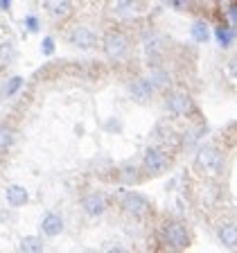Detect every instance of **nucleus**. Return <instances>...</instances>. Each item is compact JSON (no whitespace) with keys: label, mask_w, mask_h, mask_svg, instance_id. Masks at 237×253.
<instances>
[{"label":"nucleus","mask_w":237,"mask_h":253,"mask_svg":"<svg viewBox=\"0 0 237 253\" xmlns=\"http://www.w3.org/2000/svg\"><path fill=\"white\" fill-rule=\"evenodd\" d=\"M129 47H131V41L122 30H109L102 39L104 57L111 59V61H122L129 54Z\"/></svg>","instance_id":"3"},{"label":"nucleus","mask_w":237,"mask_h":253,"mask_svg":"<svg viewBox=\"0 0 237 253\" xmlns=\"http://www.w3.org/2000/svg\"><path fill=\"white\" fill-rule=\"evenodd\" d=\"M113 11H116L118 18H126V16L136 14V5H133V2H129V0H122V2L113 5Z\"/></svg>","instance_id":"21"},{"label":"nucleus","mask_w":237,"mask_h":253,"mask_svg":"<svg viewBox=\"0 0 237 253\" xmlns=\"http://www.w3.org/2000/svg\"><path fill=\"white\" fill-rule=\"evenodd\" d=\"M9 7H11V2H9V0H0V9L9 11Z\"/></svg>","instance_id":"30"},{"label":"nucleus","mask_w":237,"mask_h":253,"mask_svg":"<svg viewBox=\"0 0 237 253\" xmlns=\"http://www.w3.org/2000/svg\"><path fill=\"white\" fill-rule=\"evenodd\" d=\"M154 93H156V88L152 86V82H149L147 77H138L129 84V97H131L133 102H138V104L149 102L154 97Z\"/></svg>","instance_id":"7"},{"label":"nucleus","mask_w":237,"mask_h":253,"mask_svg":"<svg viewBox=\"0 0 237 253\" xmlns=\"http://www.w3.org/2000/svg\"><path fill=\"white\" fill-rule=\"evenodd\" d=\"M224 163H226V156L217 145H210L205 142L197 149L195 154V168L197 172H201L203 176H217V174L224 169Z\"/></svg>","instance_id":"1"},{"label":"nucleus","mask_w":237,"mask_h":253,"mask_svg":"<svg viewBox=\"0 0 237 253\" xmlns=\"http://www.w3.org/2000/svg\"><path fill=\"white\" fill-rule=\"evenodd\" d=\"M11 57H14V45L11 43H0V68L11 63Z\"/></svg>","instance_id":"23"},{"label":"nucleus","mask_w":237,"mask_h":253,"mask_svg":"<svg viewBox=\"0 0 237 253\" xmlns=\"http://www.w3.org/2000/svg\"><path fill=\"white\" fill-rule=\"evenodd\" d=\"M226 18L233 23V25H237V2H233V5L226 7Z\"/></svg>","instance_id":"27"},{"label":"nucleus","mask_w":237,"mask_h":253,"mask_svg":"<svg viewBox=\"0 0 237 253\" xmlns=\"http://www.w3.org/2000/svg\"><path fill=\"white\" fill-rule=\"evenodd\" d=\"M106 253H131V251H129V249H124V247H111Z\"/></svg>","instance_id":"29"},{"label":"nucleus","mask_w":237,"mask_h":253,"mask_svg":"<svg viewBox=\"0 0 237 253\" xmlns=\"http://www.w3.org/2000/svg\"><path fill=\"white\" fill-rule=\"evenodd\" d=\"M120 206H122V211L129 217H133V219H142V217H147L149 211H152L149 199L145 195H140V192H124Z\"/></svg>","instance_id":"6"},{"label":"nucleus","mask_w":237,"mask_h":253,"mask_svg":"<svg viewBox=\"0 0 237 253\" xmlns=\"http://www.w3.org/2000/svg\"><path fill=\"white\" fill-rule=\"evenodd\" d=\"M81 208H84V212L88 217H100L106 211V197L102 192H90V195L84 197Z\"/></svg>","instance_id":"9"},{"label":"nucleus","mask_w":237,"mask_h":253,"mask_svg":"<svg viewBox=\"0 0 237 253\" xmlns=\"http://www.w3.org/2000/svg\"><path fill=\"white\" fill-rule=\"evenodd\" d=\"M11 145H14V129L0 125V154H7Z\"/></svg>","instance_id":"18"},{"label":"nucleus","mask_w":237,"mask_h":253,"mask_svg":"<svg viewBox=\"0 0 237 253\" xmlns=\"http://www.w3.org/2000/svg\"><path fill=\"white\" fill-rule=\"evenodd\" d=\"M18 251L21 253H41L43 251V240L37 235H25L18 242Z\"/></svg>","instance_id":"15"},{"label":"nucleus","mask_w":237,"mask_h":253,"mask_svg":"<svg viewBox=\"0 0 237 253\" xmlns=\"http://www.w3.org/2000/svg\"><path fill=\"white\" fill-rule=\"evenodd\" d=\"M5 199H7V204H9L11 208H21V206H25L27 201H30V192H27L23 185L11 183L9 188L5 190Z\"/></svg>","instance_id":"11"},{"label":"nucleus","mask_w":237,"mask_h":253,"mask_svg":"<svg viewBox=\"0 0 237 253\" xmlns=\"http://www.w3.org/2000/svg\"><path fill=\"white\" fill-rule=\"evenodd\" d=\"M120 179H122V183H126V185H133V183H138V181L142 179V174L138 172L133 165H124V168L120 169Z\"/></svg>","instance_id":"19"},{"label":"nucleus","mask_w":237,"mask_h":253,"mask_svg":"<svg viewBox=\"0 0 237 253\" xmlns=\"http://www.w3.org/2000/svg\"><path fill=\"white\" fill-rule=\"evenodd\" d=\"M41 231L45 237H57L63 231V217L59 212H45L41 221Z\"/></svg>","instance_id":"10"},{"label":"nucleus","mask_w":237,"mask_h":253,"mask_svg":"<svg viewBox=\"0 0 237 253\" xmlns=\"http://www.w3.org/2000/svg\"><path fill=\"white\" fill-rule=\"evenodd\" d=\"M45 9L54 21H66V18L73 14V2H66V0H50L45 5Z\"/></svg>","instance_id":"13"},{"label":"nucleus","mask_w":237,"mask_h":253,"mask_svg":"<svg viewBox=\"0 0 237 253\" xmlns=\"http://www.w3.org/2000/svg\"><path fill=\"white\" fill-rule=\"evenodd\" d=\"M54 50H57V45H54V39H52V37H45V39H43V41H41V52H43V57H52Z\"/></svg>","instance_id":"25"},{"label":"nucleus","mask_w":237,"mask_h":253,"mask_svg":"<svg viewBox=\"0 0 237 253\" xmlns=\"http://www.w3.org/2000/svg\"><path fill=\"white\" fill-rule=\"evenodd\" d=\"M142 43H145V50H147L149 57H158V54H163V50H165V37L158 34V32H147L145 39H142Z\"/></svg>","instance_id":"12"},{"label":"nucleus","mask_w":237,"mask_h":253,"mask_svg":"<svg viewBox=\"0 0 237 253\" xmlns=\"http://www.w3.org/2000/svg\"><path fill=\"white\" fill-rule=\"evenodd\" d=\"M25 27H27V32H39L41 23H39L37 16H25Z\"/></svg>","instance_id":"26"},{"label":"nucleus","mask_w":237,"mask_h":253,"mask_svg":"<svg viewBox=\"0 0 237 253\" xmlns=\"http://www.w3.org/2000/svg\"><path fill=\"white\" fill-rule=\"evenodd\" d=\"M160 240H163L165 244H169V247L183 251L190 244V231L181 221H165L163 228H160Z\"/></svg>","instance_id":"5"},{"label":"nucleus","mask_w":237,"mask_h":253,"mask_svg":"<svg viewBox=\"0 0 237 253\" xmlns=\"http://www.w3.org/2000/svg\"><path fill=\"white\" fill-rule=\"evenodd\" d=\"M21 88H23V77L14 75V77L7 79V84H5V95H7V97H11V95H16Z\"/></svg>","instance_id":"22"},{"label":"nucleus","mask_w":237,"mask_h":253,"mask_svg":"<svg viewBox=\"0 0 237 253\" xmlns=\"http://www.w3.org/2000/svg\"><path fill=\"white\" fill-rule=\"evenodd\" d=\"M190 32H192V39H195L197 43H205L208 39H210V27H208V23L205 21H201V18L192 23Z\"/></svg>","instance_id":"16"},{"label":"nucleus","mask_w":237,"mask_h":253,"mask_svg":"<svg viewBox=\"0 0 237 253\" xmlns=\"http://www.w3.org/2000/svg\"><path fill=\"white\" fill-rule=\"evenodd\" d=\"M68 41L73 43L75 47H79V50H90V47H95V43H97V34L86 25H77L75 30H70Z\"/></svg>","instance_id":"8"},{"label":"nucleus","mask_w":237,"mask_h":253,"mask_svg":"<svg viewBox=\"0 0 237 253\" xmlns=\"http://www.w3.org/2000/svg\"><path fill=\"white\" fill-rule=\"evenodd\" d=\"M165 111L172 118H190L195 113V102L185 90H174L165 97Z\"/></svg>","instance_id":"4"},{"label":"nucleus","mask_w":237,"mask_h":253,"mask_svg":"<svg viewBox=\"0 0 237 253\" xmlns=\"http://www.w3.org/2000/svg\"><path fill=\"white\" fill-rule=\"evenodd\" d=\"M217 235H219V242L226 249H237V226L235 224H224Z\"/></svg>","instance_id":"14"},{"label":"nucleus","mask_w":237,"mask_h":253,"mask_svg":"<svg viewBox=\"0 0 237 253\" xmlns=\"http://www.w3.org/2000/svg\"><path fill=\"white\" fill-rule=\"evenodd\" d=\"M224 73H226V77L231 79L233 84H237V54H233V57L226 61V68H224Z\"/></svg>","instance_id":"24"},{"label":"nucleus","mask_w":237,"mask_h":253,"mask_svg":"<svg viewBox=\"0 0 237 253\" xmlns=\"http://www.w3.org/2000/svg\"><path fill=\"white\" fill-rule=\"evenodd\" d=\"M149 82H152V86L154 88H165V86L169 84V75L167 73H163V70H152V73H149Z\"/></svg>","instance_id":"20"},{"label":"nucleus","mask_w":237,"mask_h":253,"mask_svg":"<svg viewBox=\"0 0 237 253\" xmlns=\"http://www.w3.org/2000/svg\"><path fill=\"white\" fill-rule=\"evenodd\" d=\"M172 165V154L167 152L165 147L160 145H149L142 154V174L145 176H158V174H163L169 169Z\"/></svg>","instance_id":"2"},{"label":"nucleus","mask_w":237,"mask_h":253,"mask_svg":"<svg viewBox=\"0 0 237 253\" xmlns=\"http://www.w3.org/2000/svg\"><path fill=\"white\" fill-rule=\"evenodd\" d=\"M215 37H217V41H219L221 47H228L233 43V39H235V30H233V27H228L226 23H219V25H217V30H215Z\"/></svg>","instance_id":"17"},{"label":"nucleus","mask_w":237,"mask_h":253,"mask_svg":"<svg viewBox=\"0 0 237 253\" xmlns=\"http://www.w3.org/2000/svg\"><path fill=\"white\" fill-rule=\"evenodd\" d=\"M158 253H181L179 249H174V247H169V244H165L163 240H160V249H158Z\"/></svg>","instance_id":"28"}]
</instances>
